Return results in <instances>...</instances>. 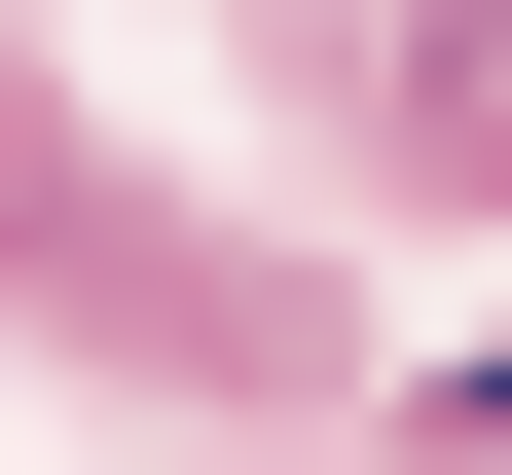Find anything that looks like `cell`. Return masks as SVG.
<instances>
[{"label":"cell","instance_id":"cell-1","mask_svg":"<svg viewBox=\"0 0 512 475\" xmlns=\"http://www.w3.org/2000/svg\"><path fill=\"white\" fill-rule=\"evenodd\" d=\"M403 110H439L476 183H512V0H439V37H403Z\"/></svg>","mask_w":512,"mask_h":475},{"label":"cell","instance_id":"cell-2","mask_svg":"<svg viewBox=\"0 0 512 475\" xmlns=\"http://www.w3.org/2000/svg\"><path fill=\"white\" fill-rule=\"evenodd\" d=\"M439 439H512V329H476V366H439Z\"/></svg>","mask_w":512,"mask_h":475}]
</instances>
